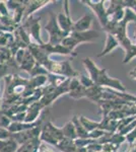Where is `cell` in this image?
<instances>
[{
  "mask_svg": "<svg viewBox=\"0 0 136 152\" xmlns=\"http://www.w3.org/2000/svg\"><path fill=\"white\" fill-rule=\"evenodd\" d=\"M42 49L46 51L47 53H58V54H63V55H73L75 56V54L73 53V51H70L69 49L64 47L62 44H58V45H50V44H44V45H40Z\"/></svg>",
  "mask_w": 136,
  "mask_h": 152,
  "instance_id": "7",
  "label": "cell"
},
{
  "mask_svg": "<svg viewBox=\"0 0 136 152\" xmlns=\"http://www.w3.org/2000/svg\"><path fill=\"white\" fill-rule=\"evenodd\" d=\"M41 65L44 66V68L48 69L49 71H51V72L55 73V74L64 75L69 78H73L78 75V72H76V71H74L72 69V67L70 66L68 61H64V62H54V61H51V60H49V59H47V60L44 61Z\"/></svg>",
  "mask_w": 136,
  "mask_h": 152,
  "instance_id": "2",
  "label": "cell"
},
{
  "mask_svg": "<svg viewBox=\"0 0 136 152\" xmlns=\"http://www.w3.org/2000/svg\"><path fill=\"white\" fill-rule=\"evenodd\" d=\"M119 45V42H118L117 38L115 36L112 35V34H108V38H107V41H106V46H105V49L102 51V53L99 55V57H102V56H105L107 55L111 52L112 50H114L116 47H118Z\"/></svg>",
  "mask_w": 136,
  "mask_h": 152,
  "instance_id": "8",
  "label": "cell"
},
{
  "mask_svg": "<svg viewBox=\"0 0 136 152\" xmlns=\"http://www.w3.org/2000/svg\"><path fill=\"white\" fill-rule=\"evenodd\" d=\"M29 33L35 38V40L38 41L41 45H44V43L42 42L40 37V23H38V18L34 21H29Z\"/></svg>",
  "mask_w": 136,
  "mask_h": 152,
  "instance_id": "10",
  "label": "cell"
},
{
  "mask_svg": "<svg viewBox=\"0 0 136 152\" xmlns=\"http://www.w3.org/2000/svg\"><path fill=\"white\" fill-rule=\"evenodd\" d=\"M45 29L48 31L49 34H50V42H49L50 45H58L59 43H61L69 35L68 33L64 31L60 28L58 20H57L54 13L50 14V20H49L48 24L45 26Z\"/></svg>",
  "mask_w": 136,
  "mask_h": 152,
  "instance_id": "3",
  "label": "cell"
},
{
  "mask_svg": "<svg viewBox=\"0 0 136 152\" xmlns=\"http://www.w3.org/2000/svg\"><path fill=\"white\" fill-rule=\"evenodd\" d=\"M83 64H85L86 70L90 73V79L93 80V82L96 86H109L115 88V89L121 90V91L125 90L124 86L119 80L111 78L107 74V71L105 69H100V68L96 67V65L90 58L83 59Z\"/></svg>",
  "mask_w": 136,
  "mask_h": 152,
  "instance_id": "1",
  "label": "cell"
},
{
  "mask_svg": "<svg viewBox=\"0 0 136 152\" xmlns=\"http://www.w3.org/2000/svg\"><path fill=\"white\" fill-rule=\"evenodd\" d=\"M72 123L74 125V127H75L77 137H79V139H87L88 136H90V133H88V132L85 130V127L82 126V124L80 123L79 119H77V117H74V119L72 120Z\"/></svg>",
  "mask_w": 136,
  "mask_h": 152,
  "instance_id": "9",
  "label": "cell"
},
{
  "mask_svg": "<svg viewBox=\"0 0 136 152\" xmlns=\"http://www.w3.org/2000/svg\"><path fill=\"white\" fill-rule=\"evenodd\" d=\"M93 23V18L90 15H85L82 16L79 20L73 23V26L71 28V31H77V33H82V31H90V28Z\"/></svg>",
  "mask_w": 136,
  "mask_h": 152,
  "instance_id": "6",
  "label": "cell"
},
{
  "mask_svg": "<svg viewBox=\"0 0 136 152\" xmlns=\"http://www.w3.org/2000/svg\"><path fill=\"white\" fill-rule=\"evenodd\" d=\"M17 147L15 140H7L2 141L0 140V152H14Z\"/></svg>",
  "mask_w": 136,
  "mask_h": 152,
  "instance_id": "11",
  "label": "cell"
},
{
  "mask_svg": "<svg viewBox=\"0 0 136 152\" xmlns=\"http://www.w3.org/2000/svg\"><path fill=\"white\" fill-rule=\"evenodd\" d=\"M49 1H32L29 2L28 8L26 9V16H29L31 14H33L35 11L38 10V8H41L42 6H44L46 3H48Z\"/></svg>",
  "mask_w": 136,
  "mask_h": 152,
  "instance_id": "13",
  "label": "cell"
},
{
  "mask_svg": "<svg viewBox=\"0 0 136 152\" xmlns=\"http://www.w3.org/2000/svg\"><path fill=\"white\" fill-rule=\"evenodd\" d=\"M129 75H130L132 78H135V79H136V68H134V70L131 71V72L129 73Z\"/></svg>",
  "mask_w": 136,
  "mask_h": 152,
  "instance_id": "14",
  "label": "cell"
},
{
  "mask_svg": "<svg viewBox=\"0 0 136 152\" xmlns=\"http://www.w3.org/2000/svg\"><path fill=\"white\" fill-rule=\"evenodd\" d=\"M67 3H68L67 1L64 2V13L59 14L57 20H58V23H59V26H60V28H62L64 31L70 34L73 23L70 18V15H69V9H68Z\"/></svg>",
  "mask_w": 136,
  "mask_h": 152,
  "instance_id": "5",
  "label": "cell"
},
{
  "mask_svg": "<svg viewBox=\"0 0 136 152\" xmlns=\"http://www.w3.org/2000/svg\"><path fill=\"white\" fill-rule=\"evenodd\" d=\"M85 3L87 4L88 6L95 11V13L98 16L99 20H100L101 24H102L103 28L105 29L106 26H108L109 21L110 19L108 18V15H107V11L105 10L104 8V2L103 1H98V2H93V1H83Z\"/></svg>",
  "mask_w": 136,
  "mask_h": 152,
  "instance_id": "4",
  "label": "cell"
},
{
  "mask_svg": "<svg viewBox=\"0 0 136 152\" xmlns=\"http://www.w3.org/2000/svg\"><path fill=\"white\" fill-rule=\"evenodd\" d=\"M63 130V133H64V136L65 138H68V139H76L77 138V134H76V130H75V127L71 122H68L67 124L65 125V127L62 129Z\"/></svg>",
  "mask_w": 136,
  "mask_h": 152,
  "instance_id": "12",
  "label": "cell"
}]
</instances>
